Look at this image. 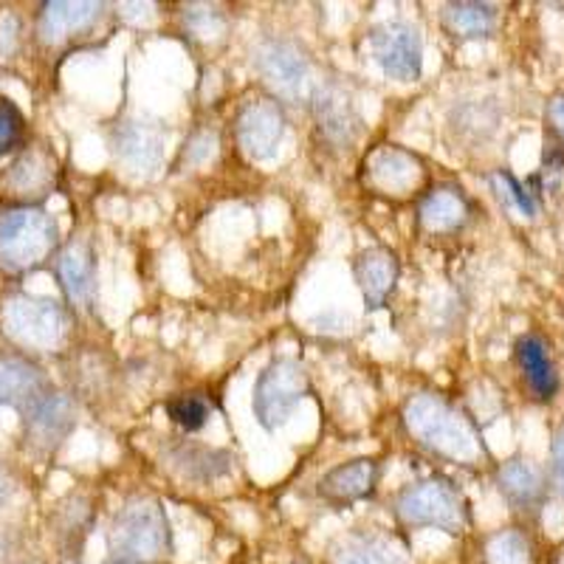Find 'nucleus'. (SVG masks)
<instances>
[{
  "label": "nucleus",
  "instance_id": "obj_1",
  "mask_svg": "<svg viewBox=\"0 0 564 564\" xmlns=\"http://www.w3.org/2000/svg\"><path fill=\"white\" fill-rule=\"evenodd\" d=\"M404 430L412 441L441 460L477 466L486 460V443H482L477 423L466 415L449 398L437 392H417L404 404L401 412Z\"/></svg>",
  "mask_w": 564,
  "mask_h": 564
},
{
  "label": "nucleus",
  "instance_id": "obj_2",
  "mask_svg": "<svg viewBox=\"0 0 564 564\" xmlns=\"http://www.w3.org/2000/svg\"><path fill=\"white\" fill-rule=\"evenodd\" d=\"M173 553V528L155 497L135 494L113 513L108 558L113 564H159Z\"/></svg>",
  "mask_w": 564,
  "mask_h": 564
},
{
  "label": "nucleus",
  "instance_id": "obj_3",
  "mask_svg": "<svg viewBox=\"0 0 564 564\" xmlns=\"http://www.w3.org/2000/svg\"><path fill=\"white\" fill-rule=\"evenodd\" d=\"M70 327V311L48 296L9 294L0 302V334L23 352H59L68 345Z\"/></svg>",
  "mask_w": 564,
  "mask_h": 564
},
{
  "label": "nucleus",
  "instance_id": "obj_4",
  "mask_svg": "<svg viewBox=\"0 0 564 564\" xmlns=\"http://www.w3.org/2000/svg\"><path fill=\"white\" fill-rule=\"evenodd\" d=\"M59 251V226L43 206L0 209V271L12 276L43 269Z\"/></svg>",
  "mask_w": 564,
  "mask_h": 564
},
{
  "label": "nucleus",
  "instance_id": "obj_5",
  "mask_svg": "<svg viewBox=\"0 0 564 564\" xmlns=\"http://www.w3.org/2000/svg\"><path fill=\"white\" fill-rule=\"evenodd\" d=\"M395 520L404 528H435L443 533L466 531L471 525L466 494L446 477H423L412 486L401 488L395 497Z\"/></svg>",
  "mask_w": 564,
  "mask_h": 564
},
{
  "label": "nucleus",
  "instance_id": "obj_6",
  "mask_svg": "<svg viewBox=\"0 0 564 564\" xmlns=\"http://www.w3.org/2000/svg\"><path fill=\"white\" fill-rule=\"evenodd\" d=\"M257 77L282 102H311L314 97V65L296 40L263 37L251 52Z\"/></svg>",
  "mask_w": 564,
  "mask_h": 564
},
{
  "label": "nucleus",
  "instance_id": "obj_7",
  "mask_svg": "<svg viewBox=\"0 0 564 564\" xmlns=\"http://www.w3.org/2000/svg\"><path fill=\"white\" fill-rule=\"evenodd\" d=\"M311 395V376L308 370L296 359L280 356L271 359L257 376L254 398H251V410H254L257 423L265 432H276L282 423H289L296 406Z\"/></svg>",
  "mask_w": 564,
  "mask_h": 564
},
{
  "label": "nucleus",
  "instance_id": "obj_8",
  "mask_svg": "<svg viewBox=\"0 0 564 564\" xmlns=\"http://www.w3.org/2000/svg\"><path fill=\"white\" fill-rule=\"evenodd\" d=\"M361 181L370 193L390 200H406L426 184V164L412 150L398 144H379L365 155Z\"/></svg>",
  "mask_w": 564,
  "mask_h": 564
},
{
  "label": "nucleus",
  "instance_id": "obj_9",
  "mask_svg": "<svg viewBox=\"0 0 564 564\" xmlns=\"http://www.w3.org/2000/svg\"><path fill=\"white\" fill-rule=\"evenodd\" d=\"M370 57L381 74L395 83H417L423 74V37L421 29L404 20H387L367 34Z\"/></svg>",
  "mask_w": 564,
  "mask_h": 564
},
{
  "label": "nucleus",
  "instance_id": "obj_10",
  "mask_svg": "<svg viewBox=\"0 0 564 564\" xmlns=\"http://www.w3.org/2000/svg\"><path fill=\"white\" fill-rule=\"evenodd\" d=\"M316 139L334 153H347L361 135V113L356 97L339 83H319L311 97Z\"/></svg>",
  "mask_w": 564,
  "mask_h": 564
},
{
  "label": "nucleus",
  "instance_id": "obj_11",
  "mask_svg": "<svg viewBox=\"0 0 564 564\" xmlns=\"http://www.w3.org/2000/svg\"><path fill=\"white\" fill-rule=\"evenodd\" d=\"M77 426V404L68 392L45 390L23 410V441L37 457H48L68 441Z\"/></svg>",
  "mask_w": 564,
  "mask_h": 564
},
{
  "label": "nucleus",
  "instance_id": "obj_12",
  "mask_svg": "<svg viewBox=\"0 0 564 564\" xmlns=\"http://www.w3.org/2000/svg\"><path fill=\"white\" fill-rule=\"evenodd\" d=\"M289 130L282 102L274 97H251L235 116V139L251 161L276 159Z\"/></svg>",
  "mask_w": 564,
  "mask_h": 564
},
{
  "label": "nucleus",
  "instance_id": "obj_13",
  "mask_svg": "<svg viewBox=\"0 0 564 564\" xmlns=\"http://www.w3.org/2000/svg\"><path fill=\"white\" fill-rule=\"evenodd\" d=\"M57 159L45 144L26 148L0 175V193L9 206H40L57 186Z\"/></svg>",
  "mask_w": 564,
  "mask_h": 564
},
{
  "label": "nucleus",
  "instance_id": "obj_14",
  "mask_svg": "<svg viewBox=\"0 0 564 564\" xmlns=\"http://www.w3.org/2000/svg\"><path fill=\"white\" fill-rule=\"evenodd\" d=\"M170 130L153 119H122L110 133L116 159L122 161L130 173H155L164 161Z\"/></svg>",
  "mask_w": 564,
  "mask_h": 564
},
{
  "label": "nucleus",
  "instance_id": "obj_15",
  "mask_svg": "<svg viewBox=\"0 0 564 564\" xmlns=\"http://www.w3.org/2000/svg\"><path fill=\"white\" fill-rule=\"evenodd\" d=\"M475 218V204L457 184H435L417 200V226L432 238H449Z\"/></svg>",
  "mask_w": 564,
  "mask_h": 564
},
{
  "label": "nucleus",
  "instance_id": "obj_16",
  "mask_svg": "<svg viewBox=\"0 0 564 564\" xmlns=\"http://www.w3.org/2000/svg\"><path fill=\"white\" fill-rule=\"evenodd\" d=\"M54 271H57V280L70 308L88 311L97 296V251L90 240L70 238L68 243L59 246Z\"/></svg>",
  "mask_w": 564,
  "mask_h": 564
},
{
  "label": "nucleus",
  "instance_id": "obj_17",
  "mask_svg": "<svg viewBox=\"0 0 564 564\" xmlns=\"http://www.w3.org/2000/svg\"><path fill=\"white\" fill-rule=\"evenodd\" d=\"M105 18V3L94 0H52L37 12V37L43 45H63L97 26Z\"/></svg>",
  "mask_w": 564,
  "mask_h": 564
},
{
  "label": "nucleus",
  "instance_id": "obj_18",
  "mask_svg": "<svg viewBox=\"0 0 564 564\" xmlns=\"http://www.w3.org/2000/svg\"><path fill=\"white\" fill-rule=\"evenodd\" d=\"M379 480L381 466L376 457H352V460L341 463V466L330 468L327 475H322L316 491H319L327 506L350 508L372 497L376 488H379Z\"/></svg>",
  "mask_w": 564,
  "mask_h": 564
},
{
  "label": "nucleus",
  "instance_id": "obj_19",
  "mask_svg": "<svg viewBox=\"0 0 564 564\" xmlns=\"http://www.w3.org/2000/svg\"><path fill=\"white\" fill-rule=\"evenodd\" d=\"M497 488L508 506L520 513H539L547 500V477L531 460L511 457L497 468Z\"/></svg>",
  "mask_w": 564,
  "mask_h": 564
},
{
  "label": "nucleus",
  "instance_id": "obj_20",
  "mask_svg": "<svg viewBox=\"0 0 564 564\" xmlns=\"http://www.w3.org/2000/svg\"><path fill=\"white\" fill-rule=\"evenodd\" d=\"M164 463L173 468L175 475L184 477L189 482H198V486H209V482L220 480L231 471L235 460H231L229 452L212 449L204 443L181 441L173 443L167 452H164Z\"/></svg>",
  "mask_w": 564,
  "mask_h": 564
},
{
  "label": "nucleus",
  "instance_id": "obj_21",
  "mask_svg": "<svg viewBox=\"0 0 564 564\" xmlns=\"http://www.w3.org/2000/svg\"><path fill=\"white\" fill-rule=\"evenodd\" d=\"M352 274H356V282H359L367 308L376 311L387 305L390 294L395 291V282L401 276V263H398V254L392 249L372 246V249H365L356 257Z\"/></svg>",
  "mask_w": 564,
  "mask_h": 564
},
{
  "label": "nucleus",
  "instance_id": "obj_22",
  "mask_svg": "<svg viewBox=\"0 0 564 564\" xmlns=\"http://www.w3.org/2000/svg\"><path fill=\"white\" fill-rule=\"evenodd\" d=\"M513 359H517V367H520L522 379H525L533 398H539V401H551V398L556 395L558 372L556 365H553L551 347H547V341L542 339V336H520L517 345H513Z\"/></svg>",
  "mask_w": 564,
  "mask_h": 564
},
{
  "label": "nucleus",
  "instance_id": "obj_23",
  "mask_svg": "<svg viewBox=\"0 0 564 564\" xmlns=\"http://www.w3.org/2000/svg\"><path fill=\"white\" fill-rule=\"evenodd\" d=\"M48 390L45 372L26 356H0V406L20 412Z\"/></svg>",
  "mask_w": 564,
  "mask_h": 564
},
{
  "label": "nucleus",
  "instance_id": "obj_24",
  "mask_svg": "<svg viewBox=\"0 0 564 564\" xmlns=\"http://www.w3.org/2000/svg\"><path fill=\"white\" fill-rule=\"evenodd\" d=\"M330 564H406V547L390 533L359 531L341 539Z\"/></svg>",
  "mask_w": 564,
  "mask_h": 564
},
{
  "label": "nucleus",
  "instance_id": "obj_25",
  "mask_svg": "<svg viewBox=\"0 0 564 564\" xmlns=\"http://www.w3.org/2000/svg\"><path fill=\"white\" fill-rule=\"evenodd\" d=\"M90 528H94V502L85 494H70L54 511V536L65 556H79Z\"/></svg>",
  "mask_w": 564,
  "mask_h": 564
},
{
  "label": "nucleus",
  "instance_id": "obj_26",
  "mask_svg": "<svg viewBox=\"0 0 564 564\" xmlns=\"http://www.w3.org/2000/svg\"><path fill=\"white\" fill-rule=\"evenodd\" d=\"M500 14L491 3H475V0H460V3H446L443 7V26L457 40H486L497 32Z\"/></svg>",
  "mask_w": 564,
  "mask_h": 564
},
{
  "label": "nucleus",
  "instance_id": "obj_27",
  "mask_svg": "<svg viewBox=\"0 0 564 564\" xmlns=\"http://www.w3.org/2000/svg\"><path fill=\"white\" fill-rule=\"evenodd\" d=\"M497 128V119H494L491 108L480 102H460L452 108L449 113V133L455 139V144H480Z\"/></svg>",
  "mask_w": 564,
  "mask_h": 564
},
{
  "label": "nucleus",
  "instance_id": "obj_28",
  "mask_svg": "<svg viewBox=\"0 0 564 564\" xmlns=\"http://www.w3.org/2000/svg\"><path fill=\"white\" fill-rule=\"evenodd\" d=\"M482 564H533L531 539L520 528L494 531L482 545Z\"/></svg>",
  "mask_w": 564,
  "mask_h": 564
},
{
  "label": "nucleus",
  "instance_id": "obj_29",
  "mask_svg": "<svg viewBox=\"0 0 564 564\" xmlns=\"http://www.w3.org/2000/svg\"><path fill=\"white\" fill-rule=\"evenodd\" d=\"M184 32L198 43H220L229 32V18L215 3H189L184 7Z\"/></svg>",
  "mask_w": 564,
  "mask_h": 564
},
{
  "label": "nucleus",
  "instance_id": "obj_30",
  "mask_svg": "<svg viewBox=\"0 0 564 564\" xmlns=\"http://www.w3.org/2000/svg\"><path fill=\"white\" fill-rule=\"evenodd\" d=\"M164 410L181 432H200L209 423L215 406L204 392H181V395L170 398Z\"/></svg>",
  "mask_w": 564,
  "mask_h": 564
},
{
  "label": "nucleus",
  "instance_id": "obj_31",
  "mask_svg": "<svg viewBox=\"0 0 564 564\" xmlns=\"http://www.w3.org/2000/svg\"><path fill=\"white\" fill-rule=\"evenodd\" d=\"M29 122L18 102L0 94V155H9L26 144Z\"/></svg>",
  "mask_w": 564,
  "mask_h": 564
},
{
  "label": "nucleus",
  "instance_id": "obj_32",
  "mask_svg": "<svg viewBox=\"0 0 564 564\" xmlns=\"http://www.w3.org/2000/svg\"><path fill=\"white\" fill-rule=\"evenodd\" d=\"M491 186H494V193L500 195V200H506L508 206L522 212L525 218H533V215H536V200H533V195L528 193L525 186L513 178L508 170H497V173L491 175Z\"/></svg>",
  "mask_w": 564,
  "mask_h": 564
},
{
  "label": "nucleus",
  "instance_id": "obj_33",
  "mask_svg": "<svg viewBox=\"0 0 564 564\" xmlns=\"http://www.w3.org/2000/svg\"><path fill=\"white\" fill-rule=\"evenodd\" d=\"M23 45V20L14 9H0V65L12 63Z\"/></svg>",
  "mask_w": 564,
  "mask_h": 564
},
{
  "label": "nucleus",
  "instance_id": "obj_34",
  "mask_svg": "<svg viewBox=\"0 0 564 564\" xmlns=\"http://www.w3.org/2000/svg\"><path fill=\"white\" fill-rule=\"evenodd\" d=\"M218 148V133L215 130H198L193 139L186 141V150H184V161L186 164H200V161L209 159Z\"/></svg>",
  "mask_w": 564,
  "mask_h": 564
},
{
  "label": "nucleus",
  "instance_id": "obj_35",
  "mask_svg": "<svg viewBox=\"0 0 564 564\" xmlns=\"http://www.w3.org/2000/svg\"><path fill=\"white\" fill-rule=\"evenodd\" d=\"M551 486L564 497V423L558 426L551 443Z\"/></svg>",
  "mask_w": 564,
  "mask_h": 564
},
{
  "label": "nucleus",
  "instance_id": "obj_36",
  "mask_svg": "<svg viewBox=\"0 0 564 564\" xmlns=\"http://www.w3.org/2000/svg\"><path fill=\"white\" fill-rule=\"evenodd\" d=\"M547 128L556 133V139L564 144V94H556V97L547 102Z\"/></svg>",
  "mask_w": 564,
  "mask_h": 564
},
{
  "label": "nucleus",
  "instance_id": "obj_37",
  "mask_svg": "<svg viewBox=\"0 0 564 564\" xmlns=\"http://www.w3.org/2000/svg\"><path fill=\"white\" fill-rule=\"evenodd\" d=\"M14 497V477L3 463H0V508H7Z\"/></svg>",
  "mask_w": 564,
  "mask_h": 564
}]
</instances>
